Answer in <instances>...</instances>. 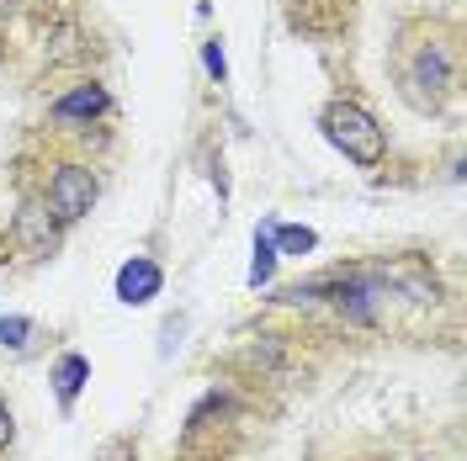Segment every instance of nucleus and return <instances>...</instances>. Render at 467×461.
I'll use <instances>...</instances> for the list:
<instances>
[{
  "label": "nucleus",
  "instance_id": "39448f33",
  "mask_svg": "<svg viewBox=\"0 0 467 461\" xmlns=\"http://www.w3.org/2000/svg\"><path fill=\"white\" fill-rule=\"evenodd\" d=\"M107 107H112V101H107V90L101 86H80V90H69V96H58L54 117L58 122H86V117H101Z\"/></svg>",
  "mask_w": 467,
  "mask_h": 461
},
{
  "label": "nucleus",
  "instance_id": "f8f14e48",
  "mask_svg": "<svg viewBox=\"0 0 467 461\" xmlns=\"http://www.w3.org/2000/svg\"><path fill=\"white\" fill-rule=\"evenodd\" d=\"M202 58H207V75H218V80L229 75V64H223V48H218V37H213V43L202 48Z\"/></svg>",
  "mask_w": 467,
  "mask_h": 461
},
{
  "label": "nucleus",
  "instance_id": "6e6552de",
  "mask_svg": "<svg viewBox=\"0 0 467 461\" xmlns=\"http://www.w3.org/2000/svg\"><path fill=\"white\" fill-rule=\"evenodd\" d=\"M271 271H276V244H271V229L255 233V260H250V287H261L271 282Z\"/></svg>",
  "mask_w": 467,
  "mask_h": 461
},
{
  "label": "nucleus",
  "instance_id": "9d476101",
  "mask_svg": "<svg viewBox=\"0 0 467 461\" xmlns=\"http://www.w3.org/2000/svg\"><path fill=\"white\" fill-rule=\"evenodd\" d=\"M86 48H80V32L75 27H58L54 37H48V64H69V58H80Z\"/></svg>",
  "mask_w": 467,
  "mask_h": 461
},
{
  "label": "nucleus",
  "instance_id": "7ed1b4c3",
  "mask_svg": "<svg viewBox=\"0 0 467 461\" xmlns=\"http://www.w3.org/2000/svg\"><path fill=\"white\" fill-rule=\"evenodd\" d=\"M48 207H54L58 223H75L96 207V175L86 165H64V170L48 180Z\"/></svg>",
  "mask_w": 467,
  "mask_h": 461
},
{
  "label": "nucleus",
  "instance_id": "9b49d317",
  "mask_svg": "<svg viewBox=\"0 0 467 461\" xmlns=\"http://www.w3.org/2000/svg\"><path fill=\"white\" fill-rule=\"evenodd\" d=\"M27 334H32V323H27V318H0V345L22 350V345H27Z\"/></svg>",
  "mask_w": 467,
  "mask_h": 461
},
{
  "label": "nucleus",
  "instance_id": "f257e3e1",
  "mask_svg": "<svg viewBox=\"0 0 467 461\" xmlns=\"http://www.w3.org/2000/svg\"><path fill=\"white\" fill-rule=\"evenodd\" d=\"M324 133H329V144L340 149L346 159H356V165H378L382 154H388L382 128L372 122V112L356 107V101H335V107L324 112Z\"/></svg>",
  "mask_w": 467,
  "mask_h": 461
},
{
  "label": "nucleus",
  "instance_id": "423d86ee",
  "mask_svg": "<svg viewBox=\"0 0 467 461\" xmlns=\"http://www.w3.org/2000/svg\"><path fill=\"white\" fill-rule=\"evenodd\" d=\"M16 233H22V244H27V250H48V244H54V223H48V212H43V207H27V212L16 218Z\"/></svg>",
  "mask_w": 467,
  "mask_h": 461
},
{
  "label": "nucleus",
  "instance_id": "20e7f679",
  "mask_svg": "<svg viewBox=\"0 0 467 461\" xmlns=\"http://www.w3.org/2000/svg\"><path fill=\"white\" fill-rule=\"evenodd\" d=\"M160 287H165V271L154 265V260L133 255L122 271H117V297L128 302V308H144V302H154L160 297Z\"/></svg>",
  "mask_w": 467,
  "mask_h": 461
},
{
  "label": "nucleus",
  "instance_id": "ddd939ff",
  "mask_svg": "<svg viewBox=\"0 0 467 461\" xmlns=\"http://www.w3.org/2000/svg\"><path fill=\"white\" fill-rule=\"evenodd\" d=\"M5 446H11V408L0 404V456H5Z\"/></svg>",
  "mask_w": 467,
  "mask_h": 461
},
{
  "label": "nucleus",
  "instance_id": "f03ea898",
  "mask_svg": "<svg viewBox=\"0 0 467 461\" xmlns=\"http://www.w3.org/2000/svg\"><path fill=\"white\" fill-rule=\"evenodd\" d=\"M451 86V54L441 48V43H431V48H420L414 54V64L404 69V90L414 107H436L441 90Z\"/></svg>",
  "mask_w": 467,
  "mask_h": 461
},
{
  "label": "nucleus",
  "instance_id": "1a4fd4ad",
  "mask_svg": "<svg viewBox=\"0 0 467 461\" xmlns=\"http://www.w3.org/2000/svg\"><path fill=\"white\" fill-rule=\"evenodd\" d=\"M271 233H276L271 244H276L282 255H308V250L319 244V233H314V229H297V223H292V229H271Z\"/></svg>",
  "mask_w": 467,
  "mask_h": 461
},
{
  "label": "nucleus",
  "instance_id": "0eeeda50",
  "mask_svg": "<svg viewBox=\"0 0 467 461\" xmlns=\"http://www.w3.org/2000/svg\"><path fill=\"white\" fill-rule=\"evenodd\" d=\"M86 376H90V361H86V355H64V361H58V372H54L58 398L69 404V398H75V393L86 387Z\"/></svg>",
  "mask_w": 467,
  "mask_h": 461
}]
</instances>
